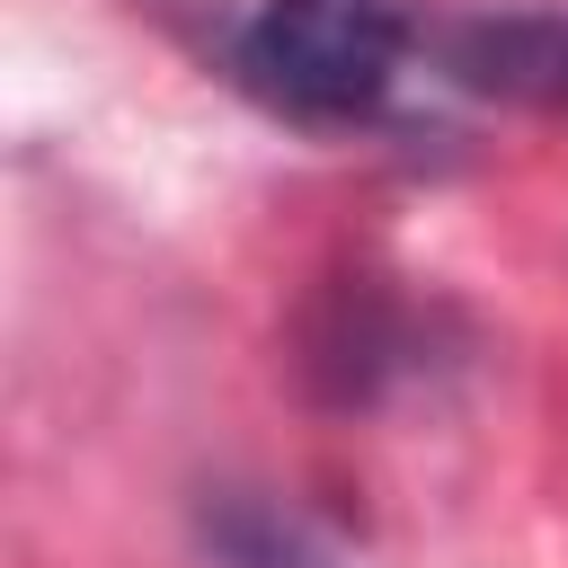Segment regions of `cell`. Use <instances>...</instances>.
<instances>
[{
    "mask_svg": "<svg viewBox=\"0 0 568 568\" xmlns=\"http://www.w3.org/2000/svg\"><path fill=\"white\" fill-rule=\"evenodd\" d=\"M408 62V0H257L240 80L293 124H364Z\"/></svg>",
    "mask_w": 568,
    "mask_h": 568,
    "instance_id": "cell-1",
    "label": "cell"
},
{
    "mask_svg": "<svg viewBox=\"0 0 568 568\" xmlns=\"http://www.w3.org/2000/svg\"><path fill=\"white\" fill-rule=\"evenodd\" d=\"M453 71L488 98L524 106H568V18L559 9H515V18H470L453 36Z\"/></svg>",
    "mask_w": 568,
    "mask_h": 568,
    "instance_id": "cell-2",
    "label": "cell"
},
{
    "mask_svg": "<svg viewBox=\"0 0 568 568\" xmlns=\"http://www.w3.org/2000/svg\"><path fill=\"white\" fill-rule=\"evenodd\" d=\"M204 541L222 568H346L328 550V532L275 497H213L204 506Z\"/></svg>",
    "mask_w": 568,
    "mask_h": 568,
    "instance_id": "cell-3",
    "label": "cell"
}]
</instances>
